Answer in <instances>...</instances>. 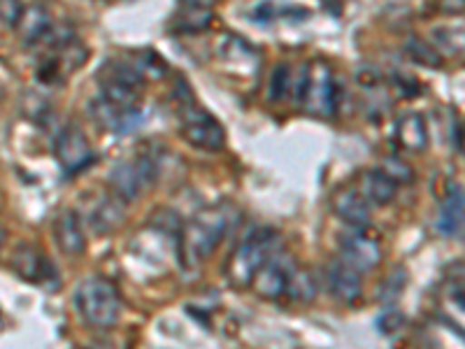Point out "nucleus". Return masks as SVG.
Here are the masks:
<instances>
[{"label": "nucleus", "instance_id": "1", "mask_svg": "<svg viewBox=\"0 0 465 349\" xmlns=\"http://www.w3.org/2000/svg\"><path fill=\"white\" fill-rule=\"evenodd\" d=\"M228 228L226 212L203 210L193 222L180 231V259L184 268H198L203 261L214 254Z\"/></svg>", "mask_w": 465, "mask_h": 349}, {"label": "nucleus", "instance_id": "2", "mask_svg": "<svg viewBox=\"0 0 465 349\" xmlns=\"http://www.w3.org/2000/svg\"><path fill=\"white\" fill-rule=\"evenodd\" d=\"M293 89H296V98L302 103L307 115L317 116V119H331L335 115L338 85H335L333 70L323 61L302 65L293 77Z\"/></svg>", "mask_w": 465, "mask_h": 349}, {"label": "nucleus", "instance_id": "3", "mask_svg": "<svg viewBox=\"0 0 465 349\" xmlns=\"http://www.w3.org/2000/svg\"><path fill=\"white\" fill-rule=\"evenodd\" d=\"M74 305L94 328H112L122 314V298L103 277H89L74 291Z\"/></svg>", "mask_w": 465, "mask_h": 349}, {"label": "nucleus", "instance_id": "4", "mask_svg": "<svg viewBox=\"0 0 465 349\" xmlns=\"http://www.w3.org/2000/svg\"><path fill=\"white\" fill-rule=\"evenodd\" d=\"M277 238L275 231L270 228H261L254 235H249L242 244L238 247V252L232 254L231 268H228V275L238 286H249L254 275L268 264L272 256L277 254Z\"/></svg>", "mask_w": 465, "mask_h": 349}, {"label": "nucleus", "instance_id": "5", "mask_svg": "<svg viewBox=\"0 0 465 349\" xmlns=\"http://www.w3.org/2000/svg\"><path fill=\"white\" fill-rule=\"evenodd\" d=\"M182 133L193 147L207 149V152H217L226 143V131L222 124L193 103L182 107Z\"/></svg>", "mask_w": 465, "mask_h": 349}, {"label": "nucleus", "instance_id": "6", "mask_svg": "<svg viewBox=\"0 0 465 349\" xmlns=\"http://www.w3.org/2000/svg\"><path fill=\"white\" fill-rule=\"evenodd\" d=\"M54 154H56L61 168L68 174L80 173V170H84L94 161V149H91L89 140H86V135L77 126L65 128L58 135L56 145H54Z\"/></svg>", "mask_w": 465, "mask_h": 349}, {"label": "nucleus", "instance_id": "7", "mask_svg": "<svg viewBox=\"0 0 465 349\" xmlns=\"http://www.w3.org/2000/svg\"><path fill=\"white\" fill-rule=\"evenodd\" d=\"M340 244H342V259L359 273H371L381 261V244L363 228L344 233Z\"/></svg>", "mask_w": 465, "mask_h": 349}, {"label": "nucleus", "instance_id": "8", "mask_svg": "<svg viewBox=\"0 0 465 349\" xmlns=\"http://www.w3.org/2000/svg\"><path fill=\"white\" fill-rule=\"evenodd\" d=\"M326 284L328 291L338 298L340 303H354L363 294V282L361 273L354 270L344 259H333L326 265Z\"/></svg>", "mask_w": 465, "mask_h": 349}, {"label": "nucleus", "instance_id": "9", "mask_svg": "<svg viewBox=\"0 0 465 349\" xmlns=\"http://www.w3.org/2000/svg\"><path fill=\"white\" fill-rule=\"evenodd\" d=\"M110 186L112 194H114L119 201L133 203L143 196V191L147 189V180L144 174L140 173L138 164L135 161H124V164H116L110 173Z\"/></svg>", "mask_w": 465, "mask_h": 349}, {"label": "nucleus", "instance_id": "10", "mask_svg": "<svg viewBox=\"0 0 465 349\" xmlns=\"http://www.w3.org/2000/svg\"><path fill=\"white\" fill-rule=\"evenodd\" d=\"M293 268H286L284 259L280 256H272L263 268L259 270L252 280V286L259 294L261 298H268V301H275V298L284 296L286 294V282H289V275Z\"/></svg>", "mask_w": 465, "mask_h": 349}, {"label": "nucleus", "instance_id": "11", "mask_svg": "<svg viewBox=\"0 0 465 349\" xmlns=\"http://www.w3.org/2000/svg\"><path fill=\"white\" fill-rule=\"evenodd\" d=\"M54 238L64 254L80 256L86 249V235L82 228L80 217L73 210H64L54 222Z\"/></svg>", "mask_w": 465, "mask_h": 349}, {"label": "nucleus", "instance_id": "12", "mask_svg": "<svg viewBox=\"0 0 465 349\" xmlns=\"http://www.w3.org/2000/svg\"><path fill=\"white\" fill-rule=\"evenodd\" d=\"M333 212L342 222L351 224L356 228H365L371 224V203L361 196L359 191L354 189H342L338 191L331 201Z\"/></svg>", "mask_w": 465, "mask_h": 349}, {"label": "nucleus", "instance_id": "13", "mask_svg": "<svg viewBox=\"0 0 465 349\" xmlns=\"http://www.w3.org/2000/svg\"><path fill=\"white\" fill-rule=\"evenodd\" d=\"M465 226V191L459 184H450L438 214V231L442 235H456Z\"/></svg>", "mask_w": 465, "mask_h": 349}, {"label": "nucleus", "instance_id": "14", "mask_svg": "<svg viewBox=\"0 0 465 349\" xmlns=\"http://www.w3.org/2000/svg\"><path fill=\"white\" fill-rule=\"evenodd\" d=\"M10 264L16 275L26 282H45L49 277V261L31 244H19Z\"/></svg>", "mask_w": 465, "mask_h": 349}, {"label": "nucleus", "instance_id": "15", "mask_svg": "<svg viewBox=\"0 0 465 349\" xmlns=\"http://www.w3.org/2000/svg\"><path fill=\"white\" fill-rule=\"evenodd\" d=\"M15 28L24 45H37L45 37V33L52 28V16L45 5H28L24 7L22 19Z\"/></svg>", "mask_w": 465, "mask_h": 349}, {"label": "nucleus", "instance_id": "16", "mask_svg": "<svg viewBox=\"0 0 465 349\" xmlns=\"http://www.w3.org/2000/svg\"><path fill=\"white\" fill-rule=\"evenodd\" d=\"M359 194L368 203H375V205H389V203L396 201L398 186L393 184L389 177L380 173V170H368L359 177Z\"/></svg>", "mask_w": 465, "mask_h": 349}, {"label": "nucleus", "instance_id": "17", "mask_svg": "<svg viewBox=\"0 0 465 349\" xmlns=\"http://www.w3.org/2000/svg\"><path fill=\"white\" fill-rule=\"evenodd\" d=\"M398 143L407 152H423L429 147V126L421 115H407L402 116L396 126Z\"/></svg>", "mask_w": 465, "mask_h": 349}, {"label": "nucleus", "instance_id": "18", "mask_svg": "<svg viewBox=\"0 0 465 349\" xmlns=\"http://www.w3.org/2000/svg\"><path fill=\"white\" fill-rule=\"evenodd\" d=\"M91 112H94V119L101 124L103 128H110V131H128L135 124L140 122V110L138 112H124L119 107H114L112 103H107L105 98H98L91 105Z\"/></svg>", "mask_w": 465, "mask_h": 349}, {"label": "nucleus", "instance_id": "19", "mask_svg": "<svg viewBox=\"0 0 465 349\" xmlns=\"http://www.w3.org/2000/svg\"><path fill=\"white\" fill-rule=\"evenodd\" d=\"M124 201H119L116 196L105 198V201L98 203L94 212H91V224L98 233H112L119 228V224L124 222Z\"/></svg>", "mask_w": 465, "mask_h": 349}, {"label": "nucleus", "instance_id": "20", "mask_svg": "<svg viewBox=\"0 0 465 349\" xmlns=\"http://www.w3.org/2000/svg\"><path fill=\"white\" fill-rule=\"evenodd\" d=\"M286 294L296 303H312L317 298V280L307 268H293L286 282Z\"/></svg>", "mask_w": 465, "mask_h": 349}, {"label": "nucleus", "instance_id": "21", "mask_svg": "<svg viewBox=\"0 0 465 349\" xmlns=\"http://www.w3.org/2000/svg\"><path fill=\"white\" fill-rule=\"evenodd\" d=\"M433 47L450 56L465 54V26H440L433 31Z\"/></svg>", "mask_w": 465, "mask_h": 349}, {"label": "nucleus", "instance_id": "22", "mask_svg": "<svg viewBox=\"0 0 465 349\" xmlns=\"http://www.w3.org/2000/svg\"><path fill=\"white\" fill-rule=\"evenodd\" d=\"M212 24V10L207 7H186L182 5V10L174 16V28L182 33H201L205 31Z\"/></svg>", "mask_w": 465, "mask_h": 349}, {"label": "nucleus", "instance_id": "23", "mask_svg": "<svg viewBox=\"0 0 465 349\" xmlns=\"http://www.w3.org/2000/svg\"><path fill=\"white\" fill-rule=\"evenodd\" d=\"M377 170H380L384 177H389L396 186L414 182V168L407 164V161H402L401 156H386V159H381L380 168Z\"/></svg>", "mask_w": 465, "mask_h": 349}, {"label": "nucleus", "instance_id": "24", "mask_svg": "<svg viewBox=\"0 0 465 349\" xmlns=\"http://www.w3.org/2000/svg\"><path fill=\"white\" fill-rule=\"evenodd\" d=\"M405 52L410 54V58H412V61L429 65V68H440V64H442V58H440L438 49H435L433 45L423 43V40H417V37L407 40Z\"/></svg>", "mask_w": 465, "mask_h": 349}, {"label": "nucleus", "instance_id": "25", "mask_svg": "<svg viewBox=\"0 0 465 349\" xmlns=\"http://www.w3.org/2000/svg\"><path fill=\"white\" fill-rule=\"evenodd\" d=\"M131 65L138 70L143 80H161V77L165 75L163 58L153 52H140L138 56H135V64Z\"/></svg>", "mask_w": 465, "mask_h": 349}, {"label": "nucleus", "instance_id": "26", "mask_svg": "<svg viewBox=\"0 0 465 349\" xmlns=\"http://www.w3.org/2000/svg\"><path fill=\"white\" fill-rule=\"evenodd\" d=\"M291 86H293V73L289 65H277L272 73V82H270V98L272 101H284L289 95Z\"/></svg>", "mask_w": 465, "mask_h": 349}, {"label": "nucleus", "instance_id": "27", "mask_svg": "<svg viewBox=\"0 0 465 349\" xmlns=\"http://www.w3.org/2000/svg\"><path fill=\"white\" fill-rule=\"evenodd\" d=\"M24 15L22 0H0V24L15 28Z\"/></svg>", "mask_w": 465, "mask_h": 349}, {"label": "nucleus", "instance_id": "28", "mask_svg": "<svg viewBox=\"0 0 465 349\" xmlns=\"http://www.w3.org/2000/svg\"><path fill=\"white\" fill-rule=\"evenodd\" d=\"M402 284H405V273H402V270H396V273L386 277V282L381 284L380 296L384 298V301H393V298H398L402 294Z\"/></svg>", "mask_w": 465, "mask_h": 349}, {"label": "nucleus", "instance_id": "29", "mask_svg": "<svg viewBox=\"0 0 465 349\" xmlns=\"http://www.w3.org/2000/svg\"><path fill=\"white\" fill-rule=\"evenodd\" d=\"M401 326H402V317L398 313H389L384 319H380V328H384L386 334L398 331Z\"/></svg>", "mask_w": 465, "mask_h": 349}, {"label": "nucleus", "instance_id": "30", "mask_svg": "<svg viewBox=\"0 0 465 349\" xmlns=\"http://www.w3.org/2000/svg\"><path fill=\"white\" fill-rule=\"evenodd\" d=\"M440 7L447 15H460L465 12V0H440Z\"/></svg>", "mask_w": 465, "mask_h": 349}, {"label": "nucleus", "instance_id": "31", "mask_svg": "<svg viewBox=\"0 0 465 349\" xmlns=\"http://www.w3.org/2000/svg\"><path fill=\"white\" fill-rule=\"evenodd\" d=\"M451 298L456 301V305H460L465 310V280H456L451 286Z\"/></svg>", "mask_w": 465, "mask_h": 349}, {"label": "nucleus", "instance_id": "32", "mask_svg": "<svg viewBox=\"0 0 465 349\" xmlns=\"http://www.w3.org/2000/svg\"><path fill=\"white\" fill-rule=\"evenodd\" d=\"M180 3L186 7H207V10H210L217 0H180Z\"/></svg>", "mask_w": 465, "mask_h": 349}, {"label": "nucleus", "instance_id": "33", "mask_svg": "<svg viewBox=\"0 0 465 349\" xmlns=\"http://www.w3.org/2000/svg\"><path fill=\"white\" fill-rule=\"evenodd\" d=\"M5 240H7V233H5V228L0 226V249H3V244H5Z\"/></svg>", "mask_w": 465, "mask_h": 349}, {"label": "nucleus", "instance_id": "34", "mask_svg": "<svg viewBox=\"0 0 465 349\" xmlns=\"http://www.w3.org/2000/svg\"><path fill=\"white\" fill-rule=\"evenodd\" d=\"M460 149H463V152H465V138L460 140Z\"/></svg>", "mask_w": 465, "mask_h": 349}]
</instances>
